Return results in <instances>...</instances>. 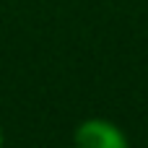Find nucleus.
I'll use <instances>...</instances> for the list:
<instances>
[{"label":"nucleus","instance_id":"obj_1","mask_svg":"<svg viewBox=\"0 0 148 148\" xmlns=\"http://www.w3.org/2000/svg\"><path fill=\"white\" fill-rule=\"evenodd\" d=\"M75 148H130L125 133L109 120H86L75 127Z\"/></svg>","mask_w":148,"mask_h":148},{"label":"nucleus","instance_id":"obj_2","mask_svg":"<svg viewBox=\"0 0 148 148\" xmlns=\"http://www.w3.org/2000/svg\"><path fill=\"white\" fill-rule=\"evenodd\" d=\"M0 148H3V130H0Z\"/></svg>","mask_w":148,"mask_h":148}]
</instances>
